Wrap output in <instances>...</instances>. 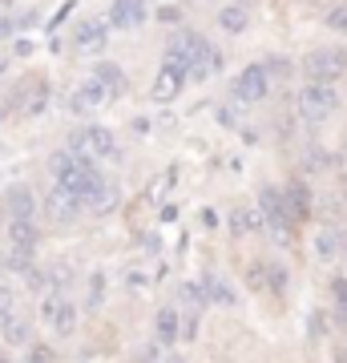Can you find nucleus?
Returning a JSON list of instances; mask_svg holds the SVG:
<instances>
[{
  "mask_svg": "<svg viewBox=\"0 0 347 363\" xmlns=\"http://www.w3.org/2000/svg\"><path fill=\"white\" fill-rule=\"evenodd\" d=\"M335 109H339V93H335V85L311 81V85L299 89V113H303V121H327Z\"/></svg>",
  "mask_w": 347,
  "mask_h": 363,
  "instance_id": "f257e3e1",
  "label": "nucleus"
},
{
  "mask_svg": "<svg viewBox=\"0 0 347 363\" xmlns=\"http://www.w3.org/2000/svg\"><path fill=\"white\" fill-rule=\"evenodd\" d=\"M303 73L311 81H323V85H331L335 77H343L347 73V52L343 49H315L303 57Z\"/></svg>",
  "mask_w": 347,
  "mask_h": 363,
  "instance_id": "f03ea898",
  "label": "nucleus"
},
{
  "mask_svg": "<svg viewBox=\"0 0 347 363\" xmlns=\"http://www.w3.org/2000/svg\"><path fill=\"white\" fill-rule=\"evenodd\" d=\"M270 85H275V77L267 73V65H246L238 77H234V97L246 105H255V101H267L270 97Z\"/></svg>",
  "mask_w": 347,
  "mask_h": 363,
  "instance_id": "7ed1b4c3",
  "label": "nucleus"
},
{
  "mask_svg": "<svg viewBox=\"0 0 347 363\" xmlns=\"http://www.w3.org/2000/svg\"><path fill=\"white\" fill-rule=\"evenodd\" d=\"M101 182H105V178L97 174V166H93L89 157H77V166L69 169V174L57 182V186H61V190H69L73 198H81V202H89V198L97 194V186H101Z\"/></svg>",
  "mask_w": 347,
  "mask_h": 363,
  "instance_id": "20e7f679",
  "label": "nucleus"
},
{
  "mask_svg": "<svg viewBox=\"0 0 347 363\" xmlns=\"http://www.w3.org/2000/svg\"><path fill=\"white\" fill-rule=\"evenodd\" d=\"M40 319H45L57 335H73V331H77V303H69L65 295H49L40 303Z\"/></svg>",
  "mask_w": 347,
  "mask_h": 363,
  "instance_id": "39448f33",
  "label": "nucleus"
},
{
  "mask_svg": "<svg viewBox=\"0 0 347 363\" xmlns=\"http://www.w3.org/2000/svg\"><path fill=\"white\" fill-rule=\"evenodd\" d=\"M73 154H77V157H85V154L114 157L117 154V142H114V133L105 130V125H89V130L73 133Z\"/></svg>",
  "mask_w": 347,
  "mask_h": 363,
  "instance_id": "423d86ee",
  "label": "nucleus"
},
{
  "mask_svg": "<svg viewBox=\"0 0 347 363\" xmlns=\"http://www.w3.org/2000/svg\"><path fill=\"white\" fill-rule=\"evenodd\" d=\"M105 40H109V28H105V21H77V28H73V49L85 52V57L101 52Z\"/></svg>",
  "mask_w": 347,
  "mask_h": 363,
  "instance_id": "0eeeda50",
  "label": "nucleus"
},
{
  "mask_svg": "<svg viewBox=\"0 0 347 363\" xmlns=\"http://www.w3.org/2000/svg\"><path fill=\"white\" fill-rule=\"evenodd\" d=\"M81 198H73L69 190H61V186H53L49 194H45V214H49L53 222H73L81 214Z\"/></svg>",
  "mask_w": 347,
  "mask_h": 363,
  "instance_id": "6e6552de",
  "label": "nucleus"
},
{
  "mask_svg": "<svg viewBox=\"0 0 347 363\" xmlns=\"http://www.w3.org/2000/svg\"><path fill=\"white\" fill-rule=\"evenodd\" d=\"M258 210H263L267 226H283V222H291V210H287V194L279 190V186H263V190H258Z\"/></svg>",
  "mask_w": 347,
  "mask_h": 363,
  "instance_id": "1a4fd4ad",
  "label": "nucleus"
},
{
  "mask_svg": "<svg viewBox=\"0 0 347 363\" xmlns=\"http://www.w3.org/2000/svg\"><path fill=\"white\" fill-rule=\"evenodd\" d=\"M145 9L142 0H114V9H109V25L114 28H138L145 21Z\"/></svg>",
  "mask_w": 347,
  "mask_h": 363,
  "instance_id": "9d476101",
  "label": "nucleus"
},
{
  "mask_svg": "<svg viewBox=\"0 0 347 363\" xmlns=\"http://www.w3.org/2000/svg\"><path fill=\"white\" fill-rule=\"evenodd\" d=\"M182 85H186V73H182V69H174V65H162V73L154 77L150 97H154V101H174V97L182 93Z\"/></svg>",
  "mask_w": 347,
  "mask_h": 363,
  "instance_id": "9b49d317",
  "label": "nucleus"
},
{
  "mask_svg": "<svg viewBox=\"0 0 347 363\" xmlns=\"http://www.w3.org/2000/svg\"><path fill=\"white\" fill-rule=\"evenodd\" d=\"M315 250H319V259H339V255H347V230L343 226H323L319 234H315Z\"/></svg>",
  "mask_w": 347,
  "mask_h": 363,
  "instance_id": "f8f14e48",
  "label": "nucleus"
},
{
  "mask_svg": "<svg viewBox=\"0 0 347 363\" xmlns=\"http://www.w3.org/2000/svg\"><path fill=\"white\" fill-rule=\"evenodd\" d=\"M4 202H9L13 222H33V214H37V198H33L28 186H13V190L4 194Z\"/></svg>",
  "mask_w": 347,
  "mask_h": 363,
  "instance_id": "ddd939ff",
  "label": "nucleus"
},
{
  "mask_svg": "<svg viewBox=\"0 0 347 363\" xmlns=\"http://www.w3.org/2000/svg\"><path fill=\"white\" fill-rule=\"evenodd\" d=\"M40 242V230L37 222H9V247L13 250H25V255H33Z\"/></svg>",
  "mask_w": 347,
  "mask_h": 363,
  "instance_id": "4468645a",
  "label": "nucleus"
},
{
  "mask_svg": "<svg viewBox=\"0 0 347 363\" xmlns=\"http://www.w3.org/2000/svg\"><path fill=\"white\" fill-rule=\"evenodd\" d=\"M154 327H158V343L174 347V343H178V335H182V315H178V307H162V311H158V319H154Z\"/></svg>",
  "mask_w": 347,
  "mask_h": 363,
  "instance_id": "2eb2a0df",
  "label": "nucleus"
},
{
  "mask_svg": "<svg viewBox=\"0 0 347 363\" xmlns=\"http://www.w3.org/2000/svg\"><path fill=\"white\" fill-rule=\"evenodd\" d=\"M105 97H109V93H105L101 81H85V85H77V93H73V113H89V109H97Z\"/></svg>",
  "mask_w": 347,
  "mask_h": 363,
  "instance_id": "dca6fc26",
  "label": "nucleus"
},
{
  "mask_svg": "<svg viewBox=\"0 0 347 363\" xmlns=\"http://www.w3.org/2000/svg\"><path fill=\"white\" fill-rule=\"evenodd\" d=\"M198 286L206 291V298H210V303H219V307H234V291H231V283H226V279H219V274H202V279H198Z\"/></svg>",
  "mask_w": 347,
  "mask_h": 363,
  "instance_id": "f3484780",
  "label": "nucleus"
},
{
  "mask_svg": "<svg viewBox=\"0 0 347 363\" xmlns=\"http://www.w3.org/2000/svg\"><path fill=\"white\" fill-rule=\"evenodd\" d=\"M93 81H101L109 97H121V93H126V73H121L114 61H101V65L93 69Z\"/></svg>",
  "mask_w": 347,
  "mask_h": 363,
  "instance_id": "a211bd4d",
  "label": "nucleus"
},
{
  "mask_svg": "<svg viewBox=\"0 0 347 363\" xmlns=\"http://www.w3.org/2000/svg\"><path fill=\"white\" fill-rule=\"evenodd\" d=\"M117 202H121V190H117L114 182H101V186H97V194H93L85 206H89L93 214H114Z\"/></svg>",
  "mask_w": 347,
  "mask_h": 363,
  "instance_id": "6ab92c4d",
  "label": "nucleus"
},
{
  "mask_svg": "<svg viewBox=\"0 0 347 363\" xmlns=\"http://www.w3.org/2000/svg\"><path fill=\"white\" fill-rule=\"evenodd\" d=\"M283 194H287V210H291V222L303 218V214H307V206H311L307 186H303V182H291V186H287Z\"/></svg>",
  "mask_w": 347,
  "mask_h": 363,
  "instance_id": "aec40b11",
  "label": "nucleus"
},
{
  "mask_svg": "<svg viewBox=\"0 0 347 363\" xmlns=\"http://www.w3.org/2000/svg\"><path fill=\"white\" fill-rule=\"evenodd\" d=\"M263 222H267V218H263V210H246V206H238V210L231 214V230H234V234H255L258 226H263Z\"/></svg>",
  "mask_w": 347,
  "mask_h": 363,
  "instance_id": "412c9836",
  "label": "nucleus"
},
{
  "mask_svg": "<svg viewBox=\"0 0 347 363\" xmlns=\"http://www.w3.org/2000/svg\"><path fill=\"white\" fill-rule=\"evenodd\" d=\"M178 307H186V311H206L210 298H206V291L198 283H182L178 286Z\"/></svg>",
  "mask_w": 347,
  "mask_h": 363,
  "instance_id": "4be33fe9",
  "label": "nucleus"
},
{
  "mask_svg": "<svg viewBox=\"0 0 347 363\" xmlns=\"http://www.w3.org/2000/svg\"><path fill=\"white\" fill-rule=\"evenodd\" d=\"M219 25H222V33H246L250 16H246V9H238V4H226L219 13Z\"/></svg>",
  "mask_w": 347,
  "mask_h": 363,
  "instance_id": "5701e85b",
  "label": "nucleus"
},
{
  "mask_svg": "<svg viewBox=\"0 0 347 363\" xmlns=\"http://www.w3.org/2000/svg\"><path fill=\"white\" fill-rule=\"evenodd\" d=\"M49 81H33V89H28V101H25V113L28 117H37L40 109H45V105H49Z\"/></svg>",
  "mask_w": 347,
  "mask_h": 363,
  "instance_id": "b1692460",
  "label": "nucleus"
},
{
  "mask_svg": "<svg viewBox=\"0 0 347 363\" xmlns=\"http://www.w3.org/2000/svg\"><path fill=\"white\" fill-rule=\"evenodd\" d=\"M331 162H335V157L327 154L323 145H307V150H303V169H307V174H315V169H327Z\"/></svg>",
  "mask_w": 347,
  "mask_h": 363,
  "instance_id": "393cba45",
  "label": "nucleus"
},
{
  "mask_svg": "<svg viewBox=\"0 0 347 363\" xmlns=\"http://www.w3.org/2000/svg\"><path fill=\"white\" fill-rule=\"evenodd\" d=\"M28 335H33V327L25 323V319H4V339H9V343H16V347H25L28 343Z\"/></svg>",
  "mask_w": 347,
  "mask_h": 363,
  "instance_id": "a878e982",
  "label": "nucleus"
},
{
  "mask_svg": "<svg viewBox=\"0 0 347 363\" xmlns=\"http://www.w3.org/2000/svg\"><path fill=\"white\" fill-rule=\"evenodd\" d=\"M73 166H77V154H73V150H61V154H53V157H49V174H53L57 182H61Z\"/></svg>",
  "mask_w": 347,
  "mask_h": 363,
  "instance_id": "bb28decb",
  "label": "nucleus"
},
{
  "mask_svg": "<svg viewBox=\"0 0 347 363\" xmlns=\"http://www.w3.org/2000/svg\"><path fill=\"white\" fill-rule=\"evenodd\" d=\"M267 286L275 291V295H283L287 291V267L283 262H267Z\"/></svg>",
  "mask_w": 347,
  "mask_h": 363,
  "instance_id": "cd10ccee",
  "label": "nucleus"
},
{
  "mask_svg": "<svg viewBox=\"0 0 347 363\" xmlns=\"http://www.w3.org/2000/svg\"><path fill=\"white\" fill-rule=\"evenodd\" d=\"M4 267H9V271H16V274H28V271H33V262H28L25 250H4Z\"/></svg>",
  "mask_w": 347,
  "mask_h": 363,
  "instance_id": "c85d7f7f",
  "label": "nucleus"
},
{
  "mask_svg": "<svg viewBox=\"0 0 347 363\" xmlns=\"http://www.w3.org/2000/svg\"><path fill=\"white\" fill-rule=\"evenodd\" d=\"M246 283L255 286V291H263L267 286V262H250L246 267Z\"/></svg>",
  "mask_w": 347,
  "mask_h": 363,
  "instance_id": "c756f323",
  "label": "nucleus"
},
{
  "mask_svg": "<svg viewBox=\"0 0 347 363\" xmlns=\"http://www.w3.org/2000/svg\"><path fill=\"white\" fill-rule=\"evenodd\" d=\"M327 28H335V33H347V4H335L331 13H327Z\"/></svg>",
  "mask_w": 347,
  "mask_h": 363,
  "instance_id": "7c9ffc66",
  "label": "nucleus"
},
{
  "mask_svg": "<svg viewBox=\"0 0 347 363\" xmlns=\"http://www.w3.org/2000/svg\"><path fill=\"white\" fill-rule=\"evenodd\" d=\"M267 230H270V238H275L279 247H291V238H295V234H291V222H283V226H267Z\"/></svg>",
  "mask_w": 347,
  "mask_h": 363,
  "instance_id": "2f4dec72",
  "label": "nucleus"
},
{
  "mask_svg": "<svg viewBox=\"0 0 347 363\" xmlns=\"http://www.w3.org/2000/svg\"><path fill=\"white\" fill-rule=\"evenodd\" d=\"M13 307H16V303H13V291H4V286H0V319H13Z\"/></svg>",
  "mask_w": 347,
  "mask_h": 363,
  "instance_id": "473e14b6",
  "label": "nucleus"
},
{
  "mask_svg": "<svg viewBox=\"0 0 347 363\" xmlns=\"http://www.w3.org/2000/svg\"><path fill=\"white\" fill-rule=\"evenodd\" d=\"M101 279H105V274H93V279H89V307L101 303Z\"/></svg>",
  "mask_w": 347,
  "mask_h": 363,
  "instance_id": "72a5a7b5",
  "label": "nucleus"
},
{
  "mask_svg": "<svg viewBox=\"0 0 347 363\" xmlns=\"http://www.w3.org/2000/svg\"><path fill=\"white\" fill-rule=\"evenodd\" d=\"M158 21H162V25H178V21H182V13L166 4V9H158Z\"/></svg>",
  "mask_w": 347,
  "mask_h": 363,
  "instance_id": "f704fd0d",
  "label": "nucleus"
},
{
  "mask_svg": "<svg viewBox=\"0 0 347 363\" xmlns=\"http://www.w3.org/2000/svg\"><path fill=\"white\" fill-rule=\"evenodd\" d=\"M28 363H53V351H49V347H33Z\"/></svg>",
  "mask_w": 347,
  "mask_h": 363,
  "instance_id": "c9c22d12",
  "label": "nucleus"
},
{
  "mask_svg": "<svg viewBox=\"0 0 347 363\" xmlns=\"http://www.w3.org/2000/svg\"><path fill=\"white\" fill-rule=\"evenodd\" d=\"M142 242H145V250H158V247H162V242H158V234H154V230H145V234H142Z\"/></svg>",
  "mask_w": 347,
  "mask_h": 363,
  "instance_id": "e433bc0d",
  "label": "nucleus"
},
{
  "mask_svg": "<svg viewBox=\"0 0 347 363\" xmlns=\"http://www.w3.org/2000/svg\"><path fill=\"white\" fill-rule=\"evenodd\" d=\"M13 49H16V57H33V45H28V40H16Z\"/></svg>",
  "mask_w": 347,
  "mask_h": 363,
  "instance_id": "4c0bfd02",
  "label": "nucleus"
},
{
  "mask_svg": "<svg viewBox=\"0 0 347 363\" xmlns=\"http://www.w3.org/2000/svg\"><path fill=\"white\" fill-rule=\"evenodd\" d=\"M9 33H13V21H9V16H0V37H9Z\"/></svg>",
  "mask_w": 347,
  "mask_h": 363,
  "instance_id": "58836bf2",
  "label": "nucleus"
},
{
  "mask_svg": "<svg viewBox=\"0 0 347 363\" xmlns=\"http://www.w3.org/2000/svg\"><path fill=\"white\" fill-rule=\"evenodd\" d=\"M4 117H9V105L0 101V125H4Z\"/></svg>",
  "mask_w": 347,
  "mask_h": 363,
  "instance_id": "ea45409f",
  "label": "nucleus"
},
{
  "mask_svg": "<svg viewBox=\"0 0 347 363\" xmlns=\"http://www.w3.org/2000/svg\"><path fill=\"white\" fill-rule=\"evenodd\" d=\"M166 363H186V359H182V355H170V359Z\"/></svg>",
  "mask_w": 347,
  "mask_h": 363,
  "instance_id": "a19ab883",
  "label": "nucleus"
},
{
  "mask_svg": "<svg viewBox=\"0 0 347 363\" xmlns=\"http://www.w3.org/2000/svg\"><path fill=\"white\" fill-rule=\"evenodd\" d=\"M0 4H13V0H0Z\"/></svg>",
  "mask_w": 347,
  "mask_h": 363,
  "instance_id": "79ce46f5",
  "label": "nucleus"
},
{
  "mask_svg": "<svg viewBox=\"0 0 347 363\" xmlns=\"http://www.w3.org/2000/svg\"><path fill=\"white\" fill-rule=\"evenodd\" d=\"M0 363H9V359H0Z\"/></svg>",
  "mask_w": 347,
  "mask_h": 363,
  "instance_id": "37998d69",
  "label": "nucleus"
},
{
  "mask_svg": "<svg viewBox=\"0 0 347 363\" xmlns=\"http://www.w3.org/2000/svg\"><path fill=\"white\" fill-rule=\"evenodd\" d=\"M0 359H4V355H0Z\"/></svg>",
  "mask_w": 347,
  "mask_h": 363,
  "instance_id": "c03bdc74",
  "label": "nucleus"
}]
</instances>
